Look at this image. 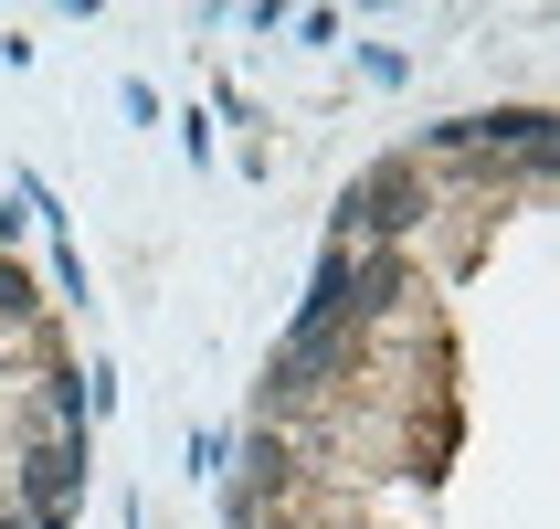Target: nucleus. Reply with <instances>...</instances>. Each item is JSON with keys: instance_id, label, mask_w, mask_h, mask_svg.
Returning a JSON list of instances; mask_svg holds the SVG:
<instances>
[{"instance_id": "nucleus-2", "label": "nucleus", "mask_w": 560, "mask_h": 529, "mask_svg": "<svg viewBox=\"0 0 560 529\" xmlns=\"http://www.w3.org/2000/svg\"><path fill=\"white\" fill-rule=\"evenodd\" d=\"M63 487H74V445H43V456H32V498L54 508Z\"/></svg>"}, {"instance_id": "nucleus-3", "label": "nucleus", "mask_w": 560, "mask_h": 529, "mask_svg": "<svg viewBox=\"0 0 560 529\" xmlns=\"http://www.w3.org/2000/svg\"><path fill=\"white\" fill-rule=\"evenodd\" d=\"M265 529H276V519H265Z\"/></svg>"}, {"instance_id": "nucleus-1", "label": "nucleus", "mask_w": 560, "mask_h": 529, "mask_svg": "<svg viewBox=\"0 0 560 529\" xmlns=\"http://www.w3.org/2000/svg\"><path fill=\"white\" fill-rule=\"evenodd\" d=\"M412 222H423V170H412V159H381L371 181L339 202V244L349 233H381V244H392V233H412Z\"/></svg>"}]
</instances>
